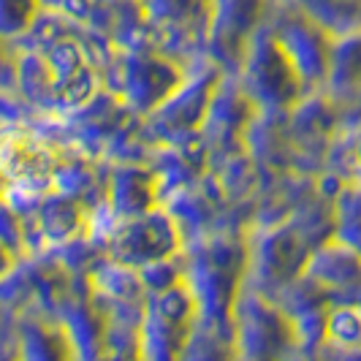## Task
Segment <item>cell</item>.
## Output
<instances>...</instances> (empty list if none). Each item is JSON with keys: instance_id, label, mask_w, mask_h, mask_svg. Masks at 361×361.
Wrapping results in <instances>:
<instances>
[{"instance_id": "7c38bea8", "label": "cell", "mask_w": 361, "mask_h": 361, "mask_svg": "<svg viewBox=\"0 0 361 361\" xmlns=\"http://www.w3.org/2000/svg\"><path fill=\"white\" fill-rule=\"evenodd\" d=\"M299 8L302 14L324 25L331 36L361 30V0H274Z\"/></svg>"}, {"instance_id": "2e32d148", "label": "cell", "mask_w": 361, "mask_h": 361, "mask_svg": "<svg viewBox=\"0 0 361 361\" xmlns=\"http://www.w3.org/2000/svg\"><path fill=\"white\" fill-rule=\"evenodd\" d=\"M326 361H361V348H329L324 345Z\"/></svg>"}, {"instance_id": "52a82bcc", "label": "cell", "mask_w": 361, "mask_h": 361, "mask_svg": "<svg viewBox=\"0 0 361 361\" xmlns=\"http://www.w3.org/2000/svg\"><path fill=\"white\" fill-rule=\"evenodd\" d=\"M226 71L220 66H207L190 73L188 82L174 92L158 111L147 117V133L163 147L188 145L196 133L204 130L209 109L217 95Z\"/></svg>"}, {"instance_id": "7a4b0ae2", "label": "cell", "mask_w": 361, "mask_h": 361, "mask_svg": "<svg viewBox=\"0 0 361 361\" xmlns=\"http://www.w3.org/2000/svg\"><path fill=\"white\" fill-rule=\"evenodd\" d=\"M236 76L255 106L269 114H288L290 109L310 95L307 85L302 82L288 54L277 44V38L271 36L267 22L250 38Z\"/></svg>"}, {"instance_id": "4fadbf2b", "label": "cell", "mask_w": 361, "mask_h": 361, "mask_svg": "<svg viewBox=\"0 0 361 361\" xmlns=\"http://www.w3.org/2000/svg\"><path fill=\"white\" fill-rule=\"evenodd\" d=\"M331 239L361 255V182L345 180L331 204Z\"/></svg>"}, {"instance_id": "6da1fadb", "label": "cell", "mask_w": 361, "mask_h": 361, "mask_svg": "<svg viewBox=\"0 0 361 361\" xmlns=\"http://www.w3.org/2000/svg\"><path fill=\"white\" fill-rule=\"evenodd\" d=\"M188 76L190 71H185L174 54L155 47H130L109 57L106 85L130 111L149 117L180 90Z\"/></svg>"}, {"instance_id": "8992f818", "label": "cell", "mask_w": 361, "mask_h": 361, "mask_svg": "<svg viewBox=\"0 0 361 361\" xmlns=\"http://www.w3.org/2000/svg\"><path fill=\"white\" fill-rule=\"evenodd\" d=\"M312 253L315 247H310L307 236L293 223L261 228L255 245L247 247V280L255 283V293L277 299L305 274Z\"/></svg>"}, {"instance_id": "9c48e42d", "label": "cell", "mask_w": 361, "mask_h": 361, "mask_svg": "<svg viewBox=\"0 0 361 361\" xmlns=\"http://www.w3.org/2000/svg\"><path fill=\"white\" fill-rule=\"evenodd\" d=\"M305 277L331 302H361V255L337 239H324L315 247Z\"/></svg>"}, {"instance_id": "30bf717a", "label": "cell", "mask_w": 361, "mask_h": 361, "mask_svg": "<svg viewBox=\"0 0 361 361\" xmlns=\"http://www.w3.org/2000/svg\"><path fill=\"white\" fill-rule=\"evenodd\" d=\"M11 361H82L68 326L49 315L19 318Z\"/></svg>"}, {"instance_id": "5b68a950", "label": "cell", "mask_w": 361, "mask_h": 361, "mask_svg": "<svg viewBox=\"0 0 361 361\" xmlns=\"http://www.w3.org/2000/svg\"><path fill=\"white\" fill-rule=\"evenodd\" d=\"M264 22L271 30V36L277 38V44L283 47V52L288 54L293 68L299 71L302 82L307 85V90H324L334 36L324 25H318L307 14H302L299 8L286 6V3H274V0H269Z\"/></svg>"}, {"instance_id": "8fae6325", "label": "cell", "mask_w": 361, "mask_h": 361, "mask_svg": "<svg viewBox=\"0 0 361 361\" xmlns=\"http://www.w3.org/2000/svg\"><path fill=\"white\" fill-rule=\"evenodd\" d=\"M324 92L340 106V111L361 95V30L334 36Z\"/></svg>"}, {"instance_id": "ba28073f", "label": "cell", "mask_w": 361, "mask_h": 361, "mask_svg": "<svg viewBox=\"0 0 361 361\" xmlns=\"http://www.w3.org/2000/svg\"><path fill=\"white\" fill-rule=\"evenodd\" d=\"M163 180L158 169L142 163H117L104 182V209L114 220L147 215L163 204Z\"/></svg>"}, {"instance_id": "e0dca14e", "label": "cell", "mask_w": 361, "mask_h": 361, "mask_svg": "<svg viewBox=\"0 0 361 361\" xmlns=\"http://www.w3.org/2000/svg\"><path fill=\"white\" fill-rule=\"evenodd\" d=\"M8 361H11V359H8Z\"/></svg>"}, {"instance_id": "277c9868", "label": "cell", "mask_w": 361, "mask_h": 361, "mask_svg": "<svg viewBox=\"0 0 361 361\" xmlns=\"http://www.w3.org/2000/svg\"><path fill=\"white\" fill-rule=\"evenodd\" d=\"M231 337L242 361H286L299 345L296 326L286 310L255 290H242L234 310Z\"/></svg>"}, {"instance_id": "3957f363", "label": "cell", "mask_w": 361, "mask_h": 361, "mask_svg": "<svg viewBox=\"0 0 361 361\" xmlns=\"http://www.w3.org/2000/svg\"><path fill=\"white\" fill-rule=\"evenodd\" d=\"M106 258L128 269H145L169 258H180L185 231L174 212L161 204L158 209L128 220H111L104 231Z\"/></svg>"}, {"instance_id": "5bb4252c", "label": "cell", "mask_w": 361, "mask_h": 361, "mask_svg": "<svg viewBox=\"0 0 361 361\" xmlns=\"http://www.w3.org/2000/svg\"><path fill=\"white\" fill-rule=\"evenodd\" d=\"M41 14H44V0H0V22L8 41L27 36Z\"/></svg>"}, {"instance_id": "9a60e30c", "label": "cell", "mask_w": 361, "mask_h": 361, "mask_svg": "<svg viewBox=\"0 0 361 361\" xmlns=\"http://www.w3.org/2000/svg\"><path fill=\"white\" fill-rule=\"evenodd\" d=\"M345 145H348L345 180H359L361 182V128H348Z\"/></svg>"}]
</instances>
